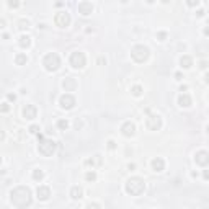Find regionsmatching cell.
<instances>
[{"instance_id": "obj_4", "label": "cell", "mask_w": 209, "mask_h": 209, "mask_svg": "<svg viewBox=\"0 0 209 209\" xmlns=\"http://www.w3.org/2000/svg\"><path fill=\"white\" fill-rule=\"evenodd\" d=\"M43 65L46 67V70L56 72V70L59 69V65H60L59 56L56 54V52H49V54H46V57L43 59Z\"/></svg>"}, {"instance_id": "obj_9", "label": "cell", "mask_w": 209, "mask_h": 209, "mask_svg": "<svg viewBox=\"0 0 209 209\" xmlns=\"http://www.w3.org/2000/svg\"><path fill=\"white\" fill-rule=\"evenodd\" d=\"M59 104L64 110H70V108L75 106V98H74L70 93H64L62 97L59 98Z\"/></svg>"}, {"instance_id": "obj_6", "label": "cell", "mask_w": 209, "mask_h": 209, "mask_svg": "<svg viewBox=\"0 0 209 209\" xmlns=\"http://www.w3.org/2000/svg\"><path fill=\"white\" fill-rule=\"evenodd\" d=\"M85 64H87V59H85L84 52H80V51L72 52V56H70V65H72L74 69H82V67H85Z\"/></svg>"}, {"instance_id": "obj_11", "label": "cell", "mask_w": 209, "mask_h": 209, "mask_svg": "<svg viewBox=\"0 0 209 209\" xmlns=\"http://www.w3.org/2000/svg\"><path fill=\"white\" fill-rule=\"evenodd\" d=\"M38 115V110L34 104H26V106L23 108V116L26 118V119H34Z\"/></svg>"}, {"instance_id": "obj_19", "label": "cell", "mask_w": 209, "mask_h": 209, "mask_svg": "<svg viewBox=\"0 0 209 209\" xmlns=\"http://www.w3.org/2000/svg\"><path fill=\"white\" fill-rule=\"evenodd\" d=\"M180 64H181V67H185V69H188L193 65V59L190 57V56H181V59H180Z\"/></svg>"}, {"instance_id": "obj_7", "label": "cell", "mask_w": 209, "mask_h": 209, "mask_svg": "<svg viewBox=\"0 0 209 209\" xmlns=\"http://www.w3.org/2000/svg\"><path fill=\"white\" fill-rule=\"evenodd\" d=\"M146 126L149 131H159L162 128V119L159 115H149L146 118Z\"/></svg>"}, {"instance_id": "obj_30", "label": "cell", "mask_w": 209, "mask_h": 209, "mask_svg": "<svg viewBox=\"0 0 209 209\" xmlns=\"http://www.w3.org/2000/svg\"><path fill=\"white\" fill-rule=\"evenodd\" d=\"M157 38H159V41H163V39L167 38V33H163V31L159 33V34H157Z\"/></svg>"}, {"instance_id": "obj_17", "label": "cell", "mask_w": 209, "mask_h": 209, "mask_svg": "<svg viewBox=\"0 0 209 209\" xmlns=\"http://www.w3.org/2000/svg\"><path fill=\"white\" fill-rule=\"evenodd\" d=\"M152 168H154V172H162V170L165 168L163 159H160V157H155V159L152 160Z\"/></svg>"}, {"instance_id": "obj_34", "label": "cell", "mask_w": 209, "mask_h": 209, "mask_svg": "<svg viewBox=\"0 0 209 209\" xmlns=\"http://www.w3.org/2000/svg\"><path fill=\"white\" fill-rule=\"evenodd\" d=\"M128 168H129V170H132V168H136V165H134V163H129V165H128Z\"/></svg>"}, {"instance_id": "obj_5", "label": "cell", "mask_w": 209, "mask_h": 209, "mask_svg": "<svg viewBox=\"0 0 209 209\" xmlns=\"http://www.w3.org/2000/svg\"><path fill=\"white\" fill-rule=\"evenodd\" d=\"M131 57L136 60V62H144V60H147V57H149V47L144 46V44L134 46L132 49H131Z\"/></svg>"}, {"instance_id": "obj_36", "label": "cell", "mask_w": 209, "mask_h": 209, "mask_svg": "<svg viewBox=\"0 0 209 209\" xmlns=\"http://www.w3.org/2000/svg\"><path fill=\"white\" fill-rule=\"evenodd\" d=\"M0 163H2V157H0Z\"/></svg>"}, {"instance_id": "obj_25", "label": "cell", "mask_w": 209, "mask_h": 209, "mask_svg": "<svg viewBox=\"0 0 209 209\" xmlns=\"http://www.w3.org/2000/svg\"><path fill=\"white\" fill-rule=\"evenodd\" d=\"M57 128L62 129V131H65V129L69 128V123H67L65 119H59V121H57Z\"/></svg>"}, {"instance_id": "obj_8", "label": "cell", "mask_w": 209, "mask_h": 209, "mask_svg": "<svg viewBox=\"0 0 209 209\" xmlns=\"http://www.w3.org/2000/svg\"><path fill=\"white\" fill-rule=\"evenodd\" d=\"M54 23L59 26V28H65V26L70 25V16H69L67 12H59L54 18Z\"/></svg>"}, {"instance_id": "obj_1", "label": "cell", "mask_w": 209, "mask_h": 209, "mask_svg": "<svg viewBox=\"0 0 209 209\" xmlns=\"http://www.w3.org/2000/svg\"><path fill=\"white\" fill-rule=\"evenodd\" d=\"M10 199L16 207L25 209L31 204V190L28 186H16L15 190H12Z\"/></svg>"}, {"instance_id": "obj_10", "label": "cell", "mask_w": 209, "mask_h": 209, "mask_svg": "<svg viewBox=\"0 0 209 209\" xmlns=\"http://www.w3.org/2000/svg\"><path fill=\"white\" fill-rule=\"evenodd\" d=\"M194 160L198 165H203V167H206V165L209 163V154L206 150H199L198 154L194 155Z\"/></svg>"}, {"instance_id": "obj_28", "label": "cell", "mask_w": 209, "mask_h": 209, "mask_svg": "<svg viewBox=\"0 0 209 209\" xmlns=\"http://www.w3.org/2000/svg\"><path fill=\"white\" fill-rule=\"evenodd\" d=\"M0 111H2V113H7V111H10V106H8L7 103H3L2 106H0Z\"/></svg>"}, {"instance_id": "obj_16", "label": "cell", "mask_w": 209, "mask_h": 209, "mask_svg": "<svg viewBox=\"0 0 209 209\" xmlns=\"http://www.w3.org/2000/svg\"><path fill=\"white\" fill-rule=\"evenodd\" d=\"M62 85H64V88H65V91H74V90L77 88V82H75V78H72V77L65 78Z\"/></svg>"}, {"instance_id": "obj_12", "label": "cell", "mask_w": 209, "mask_h": 209, "mask_svg": "<svg viewBox=\"0 0 209 209\" xmlns=\"http://www.w3.org/2000/svg\"><path fill=\"white\" fill-rule=\"evenodd\" d=\"M134 131H136V126L132 123H129V121H126V123L121 126V132H123V136H126V137H132Z\"/></svg>"}, {"instance_id": "obj_3", "label": "cell", "mask_w": 209, "mask_h": 209, "mask_svg": "<svg viewBox=\"0 0 209 209\" xmlns=\"http://www.w3.org/2000/svg\"><path fill=\"white\" fill-rule=\"evenodd\" d=\"M38 150L41 155L44 157H51L56 150V142L54 141H49V139H44L43 136H39V146H38Z\"/></svg>"}, {"instance_id": "obj_32", "label": "cell", "mask_w": 209, "mask_h": 209, "mask_svg": "<svg viewBox=\"0 0 209 209\" xmlns=\"http://www.w3.org/2000/svg\"><path fill=\"white\" fill-rule=\"evenodd\" d=\"M7 98L10 100V101H15V95H13V93H8V95H7Z\"/></svg>"}, {"instance_id": "obj_27", "label": "cell", "mask_w": 209, "mask_h": 209, "mask_svg": "<svg viewBox=\"0 0 209 209\" xmlns=\"http://www.w3.org/2000/svg\"><path fill=\"white\" fill-rule=\"evenodd\" d=\"M28 26H29V21H28V20H21V21H20V28H21V29L28 28Z\"/></svg>"}, {"instance_id": "obj_14", "label": "cell", "mask_w": 209, "mask_h": 209, "mask_svg": "<svg viewBox=\"0 0 209 209\" xmlns=\"http://www.w3.org/2000/svg\"><path fill=\"white\" fill-rule=\"evenodd\" d=\"M77 8H78V13H82V15H85V16L93 12V5H91L90 2H80L77 5Z\"/></svg>"}, {"instance_id": "obj_22", "label": "cell", "mask_w": 209, "mask_h": 209, "mask_svg": "<svg viewBox=\"0 0 209 209\" xmlns=\"http://www.w3.org/2000/svg\"><path fill=\"white\" fill-rule=\"evenodd\" d=\"M33 178L36 181H41L43 178H44V173H43L41 170H34V172H33Z\"/></svg>"}, {"instance_id": "obj_18", "label": "cell", "mask_w": 209, "mask_h": 209, "mask_svg": "<svg viewBox=\"0 0 209 209\" xmlns=\"http://www.w3.org/2000/svg\"><path fill=\"white\" fill-rule=\"evenodd\" d=\"M82 194H84V191H82L80 186H72V190H70V196H72V199H80V198H82Z\"/></svg>"}, {"instance_id": "obj_26", "label": "cell", "mask_w": 209, "mask_h": 209, "mask_svg": "<svg viewBox=\"0 0 209 209\" xmlns=\"http://www.w3.org/2000/svg\"><path fill=\"white\" fill-rule=\"evenodd\" d=\"M85 209H101V207H100V204H97V203H90V204H87Z\"/></svg>"}, {"instance_id": "obj_15", "label": "cell", "mask_w": 209, "mask_h": 209, "mask_svg": "<svg viewBox=\"0 0 209 209\" xmlns=\"http://www.w3.org/2000/svg\"><path fill=\"white\" fill-rule=\"evenodd\" d=\"M178 104H180L181 108H188L191 106V97L186 93H181L180 97H178Z\"/></svg>"}, {"instance_id": "obj_29", "label": "cell", "mask_w": 209, "mask_h": 209, "mask_svg": "<svg viewBox=\"0 0 209 209\" xmlns=\"http://www.w3.org/2000/svg\"><path fill=\"white\" fill-rule=\"evenodd\" d=\"M38 131H39V128H38V126H31V128H29V132H31V134H38Z\"/></svg>"}, {"instance_id": "obj_33", "label": "cell", "mask_w": 209, "mask_h": 209, "mask_svg": "<svg viewBox=\"0 0 209 209\" xmlns=\"http://www.w3.org/2000/svg\"><path fill=\"white\" fill-rule=\"evenodd\" d=\"M8 5L10 7H18V2H8Z\"/></svg>"}, {"instance_id": "obj_21", "label": "cell", "mask_w": 209, "mask_h": 209, "mask_svg": "<svg viewBox=\"0 0 209 209\" xmlns=\"http://www.w3.org/2000/svg\"><path fill=\"white\" fill-rule=\"evenodd\" d=\"M15 62L18 64V65H23V64L28 62V57H26V54H18L15 57Z\"/></svg>"}, {"instance_id": "obj_24", "label": "cell", "mask_w": 209, "mask_h": 209, "mask_svg": "<svg viewBox=\"0 0 209 209\" xmlns=\"http://www.w3.org/2000/svg\"><path fill=\"white\" fill-rule=\"evenodd\" d=\"M85 180L87 181H95V180H97V173H95V172H87L85 173Z\"/></svg>"}, {"instance_id": "obj_13", "label": "cell", "mask_w": 209, "mask_h": 209, "mask_svg": "<svg viewBox=\"0 0 209 209\" xmlns=\"http://www.w3.org/2000/svg\"><path fill=\"white\" fill-rule=\"evenodd\" d=\"M36 194H38V199H41V201H46V199H49V196H51L49 186H38Z\"/></svg>"}, {"instance_id": "obj_2", "label": "cell", "mask_w": 209, "mask_h": 209, "mask_svg": "<svg viewBox=\"0 0 209 209\" xmlns=\"http://www.w3.org/2000/svg\"><path fill=\"white\" fill-rule=\"evenodd\" d=\"M144 190H146V183H144V180H142V178H139V176L129 178L128 183H126V193H129L131 196L142 194Z\"/></svg>"}, {"instance_id": "obj_20", "label": "cell", "mask_w": 209, "mask_h": 209, "mask_svg": "<svg viewBox=\"0 0 209 209\" xmlns=\"http://www.w3.org/2000/svg\"><path fill=\"white\" fill-rule=\"evenodd\" d=\"M18 43H20V46H21V47H28L29 44H31V38H29V36H25V34H23V36L20 38V41H18Z\"/></svg>"}, {"instance_id": "obj_23", "label": "cell", "mask_w": 209, "mask_h": 209, "mask_svg": "<svg viewBox=\"0 0 209 209\" xmlns=\"http://www.w3.org/2000/svg\"><path fill=\"white\" fill-rule=\"evenodd\" d=\"M131 91H132V95H134V97H141V95H142V87H139V85H134V87H132V90H131Z\"/></svg>"}, {"instance_id": "obj_35", "label": "cell", "mask_w": 209, "mask_h": 209, "mask_svg": "<svg viewBox=\"0 0 209 209\" xmlns=\"http://www.w3.org/2000/svg\"><path fill=\"white\" fill-rule=\"evenodd\" d=\"M3 137H5V134H3L2 131H0V141H3Z\"/></svg>"}, {"instance_id": "obj_31", "label": "cell", "mask_w": 209, "mask_h": 209, "mask_svg": "<svg viewBox=\"0 0 209 209\" xmlns=\"http://www.w3.org/2000/svg\"><path fill=\"white\" fill-rule=\"evenodd\" d=\"M115 147H116V146H115V142H113V141H110V142H108V149H111V150H113V149H115Z\"/></svg>"}]
</instances>
